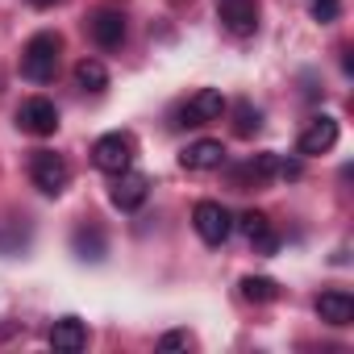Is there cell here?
<instances>
[{"label":"cell","instance_id":"277c9868","mask_svg":"<svg viewBox=\"0 0 354 354\" xmlns=\"http://www.w3.org/2000/svg\"><path fill=\"white\" fill-rule=\"evenodd\" d=\"M192 225H196V234H201L209 246H221V242L230 238V230H234V217L225 213V205L201 201V205L192 209Z\"/></svg>","mask_w":354,"mask_h":354},{"label":"cell","instance_id":"ffe728a7","mask_svg":"<svg viewBox=\"0 0 354 354\" xmlns=\"http://www.w3.org/2000/svg\"><path fill=\"white\" fill-rule=\"evenodd\" d=\"M238 230H242V234H246V238L254 242V238H263V234H267L271 225H267V217H263L259 209H250V213H242V217H238Z\"/></svg>","mask_w":354,"mask_h":354},{"label":"cell","instance_id":"44dd1931","mask_svg":"<svg viewBox=\"0 0 354 354\" xmlns=\"http://www.w3.org/2000/svg\"><path fill=\"white\" fill-rule=\"evenodd\" d=\"M188 346H192V337L184 329H171V333L158 337V350H188Z\"/></svg>","mask_w":354,"mask_h":354},{"label":"cell","instance_id":"9a60e30c","mask_svg":"<svg viewBox=\"0 0 354 354\" xmlns=\"http://www.w3.org/2000/svg\"><path fill=\"white\" fill-rule=\"evenodd\" d=\"M75 84L88 88V92H104V88H109L104 63H100V59H80V63H75Z\"/></svg>","mask_w":354,"mask_h":354},{"label":"cell","instance_id":"ba28073f","mask_svg":"<svg viewBox=\"0 0 354 354\" xmlns=\"http://www.w3.org/2000/svg\"><path fill=\"white\" fill-rule=\"evenodd\" d=\"M146 192H150V180H146V175H138V171H121L109 196H113V205H117L121 213H133V209L146 205Z\"/></svg>","mask_w":354,"mask_h":354},{"label":"cell","instance_id":"ac0fdd59","mask_svg":"<svg viewBox=\"0 0 354 354\" xmlns=\"http://www.w3.org/2000/svg\"><path fill=\"white\" fill-rule=\"evenodd\" d=\"M304 5H308L313 21H321V26H329V21L342 17V0H304Z\"/></svg>","mask_w":354,"mask_h":354},{"label":"cell","instance_id":"e0dca14e","mask_svg":"<svg viewBox=\"0 0 354 354\" xmlns=\"http://www.w3.org/2000/svg\"><path fill=\"white\" fill-rule=\"evenodd\" d=\"M259 125H263V113L250 100H238L234 104V133L238 138H250V133H259Z\"/></svg>","mask_w":354,"mask_h":354},{"label":"cell","instance_id":"7a4b0ae2","mask_svg":"<svg viewBox=\"0 0 354 354\" xmlns=\"http://www.w3.org/2000/svg\"><path fill=\"white\" fill-rule=\"evenodd\" d=\"M92 162H96L104 175L129 171V162H133V138H129V133H104V138H96Z\"/></svg>","mask_w":354,"mask_h":354},{"label":"cell","instance_id":"6da1fadb","mask_svg":"<svg viewBox=\"0 0 354 354\" xmlns=\"http://www.w3.org/2000/svg\"><path fill=\"white\" fill-rule=\"evenodd\" d=\"M59 50H63V38L59 34H34L21 50V75L30 84H50L55 71H59Z\"/></svg>","mask_w":354,"mask_h":354},{"label":"cell","instance_id":"2e32d148","mask_svg":"<svg viewBox=\"0 0 354 354\" xmlns=\"http://www.w3.org/2000/svg\"><path fill=\"white\" fill-rule=\"evenodd\" d=\"M242 296H246L250 304H271V300L279 296V283L267 279V275H246V279H242Z\"/></svg>","mask_w":354,"mask_h":354},{"label":"cell","instance_id":"7402d4cb","mask_svg":"<svg viewBox=\"0 0 354 354\" xmlns=\"http://www.w3.org/2000/svg\"><path fill=\"white\" fill-rule=\"evenodd\" d=\"M30 5H38V9H50V5H59V0H30Z\"/></svg>","mask_w":354,"mask_h":354},{"label":"cell","instance_id":"4fadbf2b","mask_svg":"<svg viewBox=\"0 0 354 354\" xmlns=\"http://www.w3.org/2000/svg\"><path fill=\"white\" fill-rule=\"evenodd\" d=\"M50 346H55V350H67V354L84 350V346H88V329H84V321H80V317H63V321H55V329H50Z\"/></svg>","mask_w":354,"mask_h":354},{"label":"cell","instance_id":"30bf717a","mask_svg":"<svg viewBox=\"0 0 354 354\" xmlns=\"http://www.w3.org/2000/svg\"><path fill=\"white\" fill-rule=\"evenodd\" d=\"M333 142H337V121L333 117H313L296 146H300V154H325V150H333Z\"/></svg>","mask_w":354,"mask_h":354},{"label":"cell","instance_id":"5bb4252c","mask_svg":"<svg viewBox=\"0 0 354 354\" xmlns=\"http://www.w3.org/2000/svg\"><path fill=\"white\" fill-rule=\"evenodd\" d=\"M271 175H279V154H254L242 171H238V188H246V184H267Z\"/></svg>","mask_w":354,"mask_h":354},{"label":"cell","instance_id":"d6986e66","mask_svg":"<svg viewBox=\"0 0 354 354\" xmlns=\"http://www.w3.org/2000/svg\"><path fill=\"white\" fill-rule=\"evenodd\" d=\"M75 250H80V259H100V254H104V238H100L96 230H92V234L80 230V234H75Z\"/></svg>","mask_w":354,"mask_h":354},{"label":"cell","instance_id":"5b68a950","mask_svg":"<svg viewBox=\"0 0 354 354\" xmlns=\"http://www.w3.org/2000/svg\"><path fill=\"white\" fill-rule=\"evenodd\" d=\"M30 175H34V184H38L46 196H59V192L71 184V167H67L59 154H50V150H38V154H34Z\"/></svg>","mask_w":354,"mask_h":354},{"label":"cell","instance_id":"9c48e42d","mask_svg":"<svg viewBox=\"0 0 354 354\" xmlns=\"http://www.w3.org/2000/svg\"><path fill=\"white\" fill-rule=\"evenodd\" d=\"M88 34H92V42H96V46L117 50V46L125 42V17H121L117 9H100V13H92Z\"/></svg>","mask_w":354,"mask_h":354},{"label":"cell","instance_id":"8fae6325","mask_svg":"<svg viewBox=\"0 0 354 354\" xmlns=\"http://www.w3.org/2000/svg\"><path fill=\"white\" fill-rule=\"evenodd\" d=\"M180 162H184L188 171H217V167L225 162V146H221L217 138H201V142H192V146L180 154Z\"/></svg>","mask_w":354,"mask_h":354},{"label":"cell","instance_id":"3957f363","mask_svg":"<svg viewBox=\"0 0 354 354\" xmlns=\"http://www.w3.org/2000/svg\"><path fill=\"white\" fill-rule=\"evenodd\" d=\"M17 125H21L26 133H34V138H50V133L59 129V109H55V100H46V96H30V100H21V109H17Z\"/></svg>","mask_w":354,"mask_h":354},{"label":"cell","instance_id":"52a82bcc","mask_svg":"<svg viewBox=\"0 0 354 354\" xmlns=\"http://www.w3.org/2000/svg\"><path fill=\"white\" fill-rule=\"evenodd\" d=\"M217 9H221V26L234 38H250L259 30V5L254 0H217Z\"/></svg>","mask_w":354,"mask_h":354},{"label":"cell","instance_id":"7c38bea8","mask_svg":"<svg viewBox=\"0 0 354 354\" xmlns=\"http://www.w3.org/2000/svg\"><path fill=\"white\" fill-rule=\"evenodd\" d=\"M317 317H321L325 325H337V329L350 325V321H354V296H350V292H337V288H333V292H321V296H317Z\"/></svg>","mask_w":354,"mask_h":354},{"label":"cell","instance_id":"8992f818","mask_svg":"<svg viewBox=\"0 0 354 354\" xmlns=\"http://www.w3.org/2000/svg\"><path fill=\"white\" fill-rule=\"evenodd\" d=\"M230 104H225V96L217 92V88H201V92H192L188 96V104H184V125H209V121H221V113H225Z\"/></svg>","mask_w":354,"mask_h":354}]
</instances>
